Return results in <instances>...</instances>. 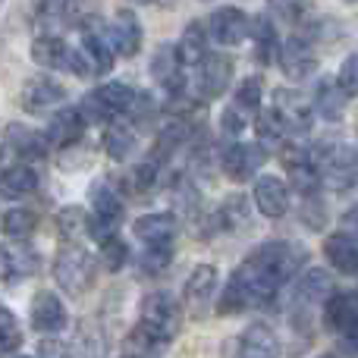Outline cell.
<instances>
[{
	"mask_svg": "<svg viewBox=\"0 0 358 358\" xmlns=\"http://www.w3.org/2000/svg\"><path fill=\"white\" fill-rule=\"evenodd\" d=\"M252 38H255V57H258L261 63H271L277 38H273V25L267 22V16H258L252 22Z\"/></svg>",
	"mask_w": 358,
	"mask_h": 358,
	"instance_id": "d6a6232c",
	"label": "cell"
},
{
	"mask_svg": "<svg viewBox=\"0 0 358 358\" xmlns=\"http://www.w3.org/2000/svg\"><path fill=\"white\" fill-rule=\"evenodd\" d=\"M31 60L44 69H73V54L60 35H38L31 41Z\"/></svg>",
	"mask_w": 358,
	"mask_h": 358,
	"instance_id": "e0dca14e",
	"label": "cell"
},
{
	"mask_svg": "<svg viewBox=\"0 0 358 358\" xmlns=\"http://www.w3.org/2000/svg\"><path fill=\"white\" fill-rule=\"evenodd\" d=\"M340 336H343V343H346V352H352V355H355V352H358V321L352 324V327L343 330Z\"/></svg>",
	"mask_w": 358,
	"mask_h": 358,
	"instance_id": "f6af8a7d",
	"label": "cell"
},
{
	"mask_svg": "<svg viewBox=\"0 0 358 358\" xmlns=\"http://www.w3.org/2000/svg\"><path fill=\"white\" fill-rule=\"evenodd\" d=\"M170 258H173L170 245H148V252H145L142 261H138V271H142L145 277H157V273L167 271Z\"/></svg>",
	"mask_w": 358,
	"mask_h": 358,
	"instance_id": "e575fe53",
	"label": "cell"
},
{
	"mask_svg": "<svg viewBox=\"0 0 358 358\" xmlns=\"http://www.w3.org/2000/svg\"><path fill=\"white\" fill-rule=\"evenodd\" d=\"M336 82H340V88H343V94H346V98H355V94H358V54H349L346 60H343Z\"/></svg>",
	"mask_w": 358,
	"mask_h": 358,
	"instance_id": "74e56055",
	"label": "cell"
},
{
	"mask_svg": "<svg viewBox=\"0 0 358 358\" xmlns=\"http://www.w3.org/2000/svg\"><path fill=\"white\" fill-rule=\"evenodd\" d=\"M19 346H22V330H19L16 317H13L10 311L0 305V358L16 352Z\"/></svg>",
	"mask_w": 358,
	"mask_h": 358,
	"instance_id": "836d02e7",
	"label": "cell"
},
{
	"mask_svg": "<svg viewBox=\"0 0 358 358\" xmlns=\"http://www.w3.org/2000/svg\"><path fill=\"white\" fill-rule=\"evenodd\" d=\"M280 66H283L286 79L292 82H302L308 79L311 73H315L317 60H315V48H311L308 41H305L302 35H289L283 44H280Z\"/></svg>",
	"mask_w": 358,
	"mask_h": 358,
	"instance_id": "8992f818",
	"label": "cell"
},
{
	"mask_svg": "<svg viewBox=\"0 0 358 358\" xmlns=\"http://www.w3.org/2000/svg\"><path fill=\"white\" fill-rule=\"evenodd\" d=\"M214 292H217V271L210 264H198L192 271V277L185 280V302H189V308L195 315H201L210 305Z\"/></svg>",
	"mask_w": 358,
	"mask_h": 358,
	"instance_id": "2e32d148",
	"label": "cell"
},
{
	"mask_svg": "<svg viewBox=\"0 0 358 358\" xmlns=\"http://www.w3.org/2000/svg\"><path fill=\"white\" fill-rule=\"evenodd\" d=\"M245 217H248L245 198H242V195L227 198V204H223V210H220V220L227 223V227H239V223H245Z\"/></svg>",
	"mask_w": 358,
	"mask_h": 358,
	"instance_id": "ab89813d",
	"label": "cell"
},
{
	"mask_svg": "<svg viewBox=\"0 0 358 358\" xmlns=\"http://www.w3.org/2000/svg\"><path fill=\"white\" fill-rule=\"evenodd\" d=\"M38 189V173L29 164H13L0 173V195L3 198H25Z\"/></svg>",
	"mask_w": 358,
	"mask_h": 358,
	"instance_id": "d4e9b609",
	"label": "cell"
},
{
	"mask_svg": "<svg viewBox=\"0 0 358 358\" xmlns=\"http://www.w3.org/2000/svg\"><path fill=\"white\" fill-rule=\"evenodd\" d=\"M104 148L113 161H126L132 155V148H136V138H132V132L126 126H110L104 136Z\"/></svg>",
	"mask_w": 358,
	"mask_h": 358,
	"instance_id": "1f68e13d",
	"label": "cell"
},
{
	"mask_svg": "<svg viewBox=\"0 0 358 358\" xmlns=\"http://www.w3.org/2000/svg\"><path fill=\"white\" fill-rule=\"evenodd\" d=\"M358 321V292H334L324 305V324L336 334L352 327Z\"/></svg>",
	"mask_w": 358,
	"mask_h": 358,
	"instance_id": "7402d4cb",
	"label": "cell"
},
{
	"mask_svg": "<svg viewBox=\"0 0 358 358\" xmlns=\"http://www.w3.org/2000/svg\"><path fill=\"white\" fill-rule=\"evenodd\" d=\"M267 155H264V145H233V148L223 155V173H227L233 182H245L264 167Z\"/></svg>",
	"mask_w": 358,
	"mask_h": 358,
	"instance_id": "52a82bcc",
	"label": "cell"
},
{
	"mask_svg": "<svg viewBox=\"0 0 358 358\" xmlns=\"http://www.w3.org/2000/svg\"><path fill=\"white\" fill-rule=\"evenodd\" d=\"M6 142H10L13 151H16L19 157H25V161H38V157H44V151H48V138L35 129H25V126H10V129H6Z\"/></svg>",
	"mask_w": 358,
	"mask_h": 358,
	"instance_id": "484cf974",
	"label": "cell"
},
{
	"mask_svg": "<svg viewBox=\"0 0 358 358\" xmlns=\"http://www.w3.org/2000/svg\"><path fill=\"white\" fill-rule=\"evenodd\" d=\"M261 94H264V92H261V79H255V76H252V79H242V85L236 88V104L233 107H239L242 113H245V110H258V107H261Z\"/></svg>",
	"mask_w": 358,
	"mask_h": 358,
	"instance_id": "8d00e7d4",
	"label": "cell"
},
{
	"mask_svg": "<svg viewBox=\"0 0 358 358\" xmlns=\"http://www.w3.org/2000/svg\"><path fill=\"white\" fill-rule=\"evenodd\" d=\"M305 261V252L292 248L289 242H267L258 252H252L245 258V267H252L258 277H264L271 286H283L286 280H292V273L299 271V264Z\"/></svg>",
	"mask_w": 358,
	"mask_h": 358,
	"instance_id": "6da1fadb",
	"label": "cell"
},
{
	"mask_svg": "<svg viewBox=\"0 0 358 358\" xmlns=\"http://www.w3.org/2000/svg\"><path fill=\"white\" fill-rule=\"evenodd\" d=\"M273 110L283 117L286 129H292V132L311 129V120H315V104H308L299 92H286V88L277 92V107Z\"/></svg>",
	"mask_w": 358,
	"mask_h": 358,
	"instance_id": "9a60e30c",
	"label": "cell"
},
{
	"mask_svg": "<svg viewBox=\"0 0 358 358\" xmlns=\"http://www.w3.org/2000/svg\"><path fill=\"white\" fill-rule=\"evenodd\" d=\"M321 292H330V277L324 271H308L299 283V296L302 299H317Z\"/></svg>",
	"mask_w": 358,
	"mask_h": 358,
	"instance_id": "f35d334b",
	"label": "cell"
},
{
	"mask_svg": "<svg viewBox=\"0 0 358 358\" xmlns=\"http://www.w3.org/2000/svg\"><path fill=\"white\" fill-rule=\"evenodd\" d=\"M321 358H336V355H321Z\"/></svg>",
	"mask_w": 358,
	"mask_h": 358,
	"instance_id": "7dc6e473",
	"label": "cell"
},
{
	"mask_svg": "<svg viewBox=\"0 0 358 358\" xmlns=\"http://www.w3.org/2000/svg\"><path fill=\"white\" fill-rule=\"evenodd\" d=\"M176 57L182 66H192V63H201L204 57H208V48H204V35H201V25L192 22L189 29H185L182 41L176 44Z\"/></svg>",
	"mask_w": 358,
	"mask_h": 358,
	"instance_id": "f546056e",
	"label": "cell"
},
{
	"mask_svg": "<svg viewBox=\"0 0 358 358\" xmlns=\"http://www.w3.org/2000/svg\"><path fill=\"white\" fill-rule=\"evenodd\" d=\"M255 204L264 217H283L289 210V189L280 176H261L255 182Z\"/></svg>",
	"mask_w": 358,
	"mask_h": 358,
	"instance_id": "5bb4252c",
	"label": "cell"
},
{
	"mask_svg": "<svg viewBox=\"0 0 358 358\" xmlns=\"http://www.w3.org/2000/svg\"><path fill=\"white\" fill-rule=\"evenodd\" d=\"M31 327L38 334H60L66 327V308H63L60 296L44 289L31 299Z\"/></svg>",
	"mask_w": 358,
	"mask_h": 358,
	"instance_id": "8fae6325",
	"label": "cell"
},
{
	"mask_svg": "<svg viewBox=\"0 0 358 358\" xmlns=\"http://www.w3.org/2000/svg\"><path fill=\"white\" fill-rule=\"evenodd\" d=\"M242 129H245V117H242L239 107L223 110V132H227V136H242Z\"/></svg>",
	"mask_w": 358,
	"mask_h": 358,
	"instance_id": "7bdbcfd3",
	"label": "cell"
},
{
	"mask_svg": "<svg viewBox=\"0 0 358 358\" xmlns=\"http://www.w3.org/2000/svg\"><path fill=\"white\" fill-rule=\"evenodd\" d=\"M252 35V25H248V16L236 6H223L210 16V38L217 44H227V48H236L245 38Z\"/></svg>",
	"mask_w": 358,
	"mask_h": 358,
	"instance_id": "ba28073f",
	"label": "cell"
},
{
	"mask_svg": "<svg viewBox=\"0 0 358 358\" xmlns=\"http://www.w3.org/2000/svg\"><path fill=\"white\" fill-rule=\"evenodd\" d=\"M107 38H110V48L117 50V54L136 57L138 48H142V22L136 19L132 10H123V13H117V19L110 22Z\"/></svg>",
	"mask_w": 358,
	"mask_h": 358,
	"instance_id": "7c38bea8",
	"label": "cell"
},
{
	"mask_svg": "<svg viewBox=\"0 0 358 358\" xmlns=\"http://www.w3.org/2000/svg\"><path fill=\"white\" fill-rule=\"evenodd\" d=\"M136 104V92H132L126 82H107V85H98L82 104V113L85 120H110L117 113H126Z\"/></svg>",
	"mask_w": 358,
	"mask_h": 358,
	"instance_id": "5b68a950",
	"label": "cell"
},
{
	"mask_svg": "<svg viewBox=\"0 0 358 358\" xmlns=\"http://www.w3.org/2000/svg\"><path fill=\"white\" fill-rule=\"evenodd\" d=\"M82 57H85L88 69H92V76H104L113 69V48H110V38L101 35V31L88 29L85 35H82Z\"/></svg>",
	"mask_w": 358,
	"mask_h": 358,
	"instance_id": "44dd1931",
	"label": "cell"
},
{
	"mask_svg": "<svg viewBox=\"0 0 358 358\" xmlns=\"http://www.w3.org/2000/svg\"><path fill=\"white\" fill-rule=\"evenodd\" d=\"M343 227H346L349 233H352L355 239H358V204H355V208H349L346 214H343Z\"/></svg>",
	"mask_w": 358,
	"mask_h": 358,
	"instance_id": "bcb514c9",
	"label": "cell"
},
{
	"mask_svg": "<svg viewBox=\"0 0 358 358\" xmlns=\"http://www.w3.org/2000/svg\"><path fill=\"white\" fill-rule=\"evenodd\" d=\"M317 161L321 170V182L330 185L336 192H346L358 182V151L352 145H334V148H324Z\"/></svg>",
	"mask_w": 358,
	"mask_h": 358,
	"instance_id": "277c9868",
	"label": "cell"
},
{
	"mask_svg": "<svg viewBox=\"0 0 358 358\" xmlns=\"http://www.w3.org/2000/svg\"><path fill=\"white\" fill-rule=\"evenodd\" d=\"M101 261H104L107 271H120V267L129 261V245L117 236H110L107 242H101Z\"/></svg>",
	"mask_w": 358,
	"mask_h": 358,
	"instance_id": "d590c367",
	"label": "cell"
},
{
	"mask_svg": "<svg viewBox=\"0 0 358 358\" xmlns=\"http://www.w3.org/2000/svg\"><path fill=\"white\" fill-rule=\"evenodd\" d=\"M155 176H157V167H155V161H148V164H142V167L132 170L129 182H132V189L136 192H145V189L155 185Z\"/></svg>",
	"mask_w": 358,
	"mask_h": 358,
	"instance_id": "60d3db41",
	"label": "cell"
},
{
	"mask_svg": "<svg viewBox=\"0 0 358 358\" xmlns=\"http://www.w3.org/2000/svg\"><path fill=\"white\" fill-rule=\"evenodd\" d=\"M54 280L60 283V289H66L69 296H85L94 283V264L92 255L79 245H63L54 258Z\"/></svg>",
	"mask_w": 358,
	"mask_h": 358,
	"instance_id": "3957f363",
	"label": "cell"
},
{
	"mask_svg": "<svg viewBox=\"0 0 358 358\" xmlns=\"http://www.w3.org/2000/svg\"><path fill=\"white\" fill-rule=\"evenodd\" d=\"M138 327L157 343H167L182 330V305L170 292H151L138 311Z\"/></svg>",
	"mask_w": 358,
	"mask_h": 358,
	"instance_id": "7a4b0ae2",
	"label": "cell"
},
{
	"mask_svg": "<svg viewBox=\"0 0 358 358\" xmlns=\"http://www.w3.org/2000/svg\"><path fill=\"white\" fill-rule=\"evenodd\" d=\"M0 3H3V0H0Z\"/></svg>",
	"mask_w": 358,
	"mask_h": 358,
	"instance_id": "681fc988",
	"label": "cell"
},
{
	"mask_svg": "<svg viewBox=\"0 0 358 358\" xmlns=\"http://www.w3.org/2000/svg\"><path fill=\"white\" fill-rule=\"evenodd\" d=\"M267 3L286 19H299L305 13V0H267Z\"/></svg>",
	"mask_w": 358,
	"mask_h": 358,
	"instance_id": "ee69618b",
	"label": "cell"
},
{
	"mask_svg": "<svg viewBox=\"0 0 358 358\" xmlns=\"http://www.w3.org/2000/svg\"><path fill=\"white\" fill-rule=\"evenodd\" d=\"M255 132H258L261 145H280L289 129H286L283 117L277 110H261V117L255 120Z\"/></svg>",
	"mask_w": 358,
	"mask_h": 358,
	"instance_id": "4dcf8cb0",
	"label": "cell"
},
{
	"mask_svg": "<svg viewBox=\"0 0 358 358\" xmlns=\"http://www.w3.org/2000/svg\"><path fill=\"white\" fill-rule=\"evenodd\" d=\"M38 271V258L29 245H0V280L19 283Z\"/></svg>",
	"mask_w": 358,
	"mask_h": 358,
	"instance_id": "4fadbf2b",
	"label": "cell"
},
{
	"mask_svg": "<svg viewBox=\"0 0 358 358\" xmlns=\"http://www.w3.org/2000/svg\"><path fill=\"white\" fill-rule=\"evenodd\" d=\"M179 57H176V48H161L155 54V63H151V73H155V79L161 82L164 88H170L173 94H179V88L185 85L182 82V73H179Z\"/></svg>",
	"mask_w": 358,
	"mask_h": 358,
	"instance_id": "4316f807",
	"label": "cell"
},
{
	"mask_svg": "<svg viewBox=\"0 0 358 358\" xmlns=\"http://www.w3.org/2000/svg\"><path fill=\"white\" fill-rule=\"evenodd\" d=\"M343 104H346V94H343L340 82L321 79V85H317V92H315V110L321 113L324 120L336 123V120H343Z\"/></svg>",
	"mask_w": 358,
	"mask_h": 358,
	"instance_id": "83f0119b",
	"label": "cell"
},
{
	"mask_svg": "<svg viewBox=\"0 0 358 358\" xmlns=\"http://www.w3.org/2000/svg\"><path fill=\"white\" fill-rule=\"evenodd\" d=\"M239 358H280V340L267 324H252L242 334Z\"/></svg>",
	"mask_w": 358,
	"mask_h": 358,
	"instance_id": "ffe728a7",
	"label": "cell"
},
{
	"mask_svg": "<svg viewBox=\"0 0 358 358\" xmlns=\"http://www.w3.org/2000/svg\"><path fill=\"white\" fill-rule=\"evenodd\" d=\"M286 173L292 179V189H299L302 195H315L317 185H321V170H317V161L308 155L305 148H289L283 155Z\"/></svg>",
	"mask_w": 358,
	"mask_h": 358,
	"instance_id": "30bf717a",
	"label": "cell"
},
{
	"mask_svg": "<svg viewBox=\"0 0 358 358\" xmlns=\"http://www.w3.org/2000/svg\"><path fill=\"white\" fill-rule=\"evenodd\" d=\"M66 98L63 85H57L54 79H29L22 88V107L29 113H44L50 107H57Z\"/></svg>",
	"mask_w": 358,
	"mask_h": 358,
	"instance_id": "ac0fdd59",
	"label": "cell"
},
{
	"mask_svg": "<svg viewBox=\"0 0 358 358\" xmlns=\"http://www.w3.org/2000/svg\"><path fill=\"white\" fill-rule=\"evenodd\" d=\"M346 3H358V0H346Z\"/></svg>",
	"mask_w": 358,
	"mask_h": 358,
	"instance_id": "c3c4849f",
	"label": "cell"
},
{
	"mask_svg": "<svg viewBox=\"0 0 358 358\" xmlns=\"http://www.w3.org/2000/svg\"><path fill=\"white\" fill-rule=\"evenodd\" d=\"M136 236L145 245H170L176 236V217L173 214H145L136 220Z\"/></svg>",
	"mask_w": 358,
	"mask_h": 358,
	"instance_id": "603a6c76",
	"label": "cell"
},
{
	"mask_svg": "<svg viewBox=\"0 0 358 358\" xmlns=\"http://www.w3.org/2000/svg\"><path fill=\"white\" fill-rule=\"evenodd\" d=\"M0 229H3L6 239L25 242L38 229V217L31 214L29 208H13V210H6V214H3V220H0Z\"/></svg>",
	"mask_w": 358,
	"mask_h": 358,
	"instance_id": "f1b7e54d",
	"label": "cell"
},
{
	"mask_svg": "<svg viewBox=\"0 0 358 358\" xmlns=\"http://www.w3.org/2000/svg\"><path fill=\"white\" fill-rule=\"evenodd\" d=\"M324 255H327V261L336 267V271L349 273V277L358 273V239L355 236H343V233L327 236V242H324Z\"/></svg>",
	"mask_w": 358,
	"mask_h": 358,
	"instance_id": "cb8c5ba5",
	"label": "cell"
},
{
	"mask_svg": "<svg viewBox=\"0 0 358 358\" xmlns=\"http://www.w3.org/2000/svg\"><path fill=\"white\" fill-rule=\"evenodd\" d=\"M85 113L76 110V107H66V110L54 113V120H50L48 126V142L60 145V148H66V145H76L82 138V132H85Z\"/></svg>",
	"mask_w": 358,
	"mask_h": 358,
	"instance_id": "d6986e66",
	"label": "cell"
},
{
	"mask_svg": "<svg viewBox=\"0 0 358 358\" xmlns=\"http://www.w3.org/2000/svg\"><path fill=\"white\" fill-rule=\"evenodd\" d=\"M60 227L66 229V233H79V229H88V217L82 208H66L60 210Z\"/></svg>",
	"mask_w": 358,
	"mask_h": 358,
	"instance_id": "b9f144b4",
	"label": "cell"
},
{
	"mask_svg": "<svg viewBox=\"0 0 358 358\" xmlns=\"http://www.w3.org/2000/svg\"><path fill=\"white\" fill-rule=\"evenodd\" d=\"M233 82V60L223 54H208L198 63V88L204 98H220Z\"/></svg>",
	"mask_w": 358,
	"mask_h": 358,
	"instance_id": "9c48e42d",
	"label": "cell"
}]
</instances>
